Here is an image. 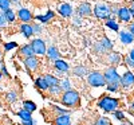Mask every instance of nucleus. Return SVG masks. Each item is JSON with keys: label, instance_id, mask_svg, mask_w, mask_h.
<instances>
[{"label": "nucleus", "instance_id": "nucleus-34", "mask_svg": "<svg viewBox=\"0 0 134 125\" xmlns=\"http://www.w3.org/2000/svg\"><path fill=\"white\" fill-rule=\"evenodd\" d=\"M18 47V43L16 42H9V43H5V46H4V50L5 51H11V50H14Z\"/></svg>", "mask_w": 134, "mask_h": 125}, {"label": "nucleus", "instance_id": "nucleus-39", "mask_svg": "<svg viewBox=\"0 0 134 125\" xmlns=\"http://www.w3.org/2000/svg\"><path fill=\"white\" fill-rule=\"evenodd\" d=\"M5 24H7L5 18L3 16V14H0V27H5Z\"/></svg>", "mask_w": 134, "mask_h": 125}, {"label": "nucleus", "instance_id": "nucleus-50", "mask_svg": "<svg viewBox=\"0 0 134 125\" xmlns=\"http://www.w3.org/2000/svg\"><path fill=\"white\" fill-rule=\"evenodd\" d=\"M130 110H131V113H134V102L131 104V109H130Z\"/></svg>", "mask_w": 134, "mask_h": 125}, {"label": "nucleus", "instance_id": "nucleus-22", "mask_svg": "<svg viewBox=\"0 0 134 125\" xmlns=\"http://www.w3.org/2000/svg\"><path fill=\"white\" fill-rule=\"evenodd\" d=\"M18 116L21 118V121H31V120H32L31 112H28L27 109H21V110L18 113Z\"/></svg>", "mask_w": 134, "mask_h": 125}, {"label": "nucleus", "instance_id": "nucleus-23", "mask_svg": "<svg viewBox=\"0 0 134 125\" xmlns=\"http://www.w3.org/2000/svg\"><path fill=\"white\" fill-rule=\"evenodd\" d=\"M44 79H46V82L48 84V87L50 86H54V85H59L60 82H59V79L55 77V75H52V74H47L46 77H44Z\"/></svg>", "mask_w": 134, "mask_h": 125}, {"label": "nucleus", "instance_id": "nucleus-27", "mask_svg": "<svg viewBox=\"0 0 134 125\" xmlns=\"http://www.w3.org/2000/svg\"><path fill=\"white\" fill-rule=\"evenodd\" d=\"M5 100H7L8 102H11V104H14V102L18 101V93H16V92H8V93L5 94Z\"/></svg>", "mask_w": 134, "mask_h": 125}, {"label": "nucleus", "instance_id": "nucleus-30", "mask_svg": "<svg viewBox=\"0 0 134 125\" xmlns=\"http://www.w3.org/2000/svg\"><path fill=\"white\" fill-rule=\"evenodd\" d=\"M106 26L110 27V28H113L114 31H118V30H119V26L115 23V20H114V19H109V20L106 22Z\"/></svg>", "mask_w": 134, "mask_h": 125}, {"label": "nucleus", "instance_id": "nucleus-8", "mask_svg": "<svg viewBox=\"0 0 134 125\" xmlns=\"http://www.w3.org/2000/svg\"><path fill=\"white\" fill-rule=\"evenodd\" d=\"M24 66L27 67L30 71H34V70H36V69H38L39 61L35 58V55H34V56H28V58L24 59Z\"/></svg>", "mask_w": 134, "mask_h": 125}, {"label": "nucleus", "instance_id": "nucleus-18", "mask_svg": "<svg viewBox=\"0 0 134 125\" xmlns=\"http://www.w3.org/2000/svg\"><path fill=\"white\" fill-rule=\"evenodd\" d=\"M35 85H36V87H38L39 90H43V92L48 89V84L46 82L44 77H39V78H36V79H35Z\"/></svg>", "mask_w": 134, "mask_h": 125}, {"label": "nucleus", "instance_id": "nucleus-35", "mask_svg": "<svg viewBox=\"0 0 134 125\" xmlns=\"http://www.w3.org/2000/svg\"><path fill=\"white\" fill-rule=\"evenodd\" d=\"M100 43H102L103 44V47H105V50H110L111 47H113V43H111L107 38H103L102 39V42H100Z\"/></svg>", "mask_w": 134, "mask_h": 125}, {"label": "nucleus", "instance_id": "nucleus-53", "mask_svg": "<svg viewBox=\"0 0 134 125\" xmlns=\"http://www.w3.org/2000/svg\"><path fill=\"white\" fill-rule=\"evenodd\" d=\"M131 6H133V7H134V2H133V4H131Z\"/></svg>", "mask_w": 134, "mask_h": 125}, {"label": "nucleus", "instance_id": "nucleus-2", "mask_svg": "<svg viewBox=\"0 0 134 125\" xmlns=\"http://www.w3.org/2000/svg\"><path fill=\"white\" fill-rule=\"evenodd\" d=\"M118 105H119V101L117 98L107 97V96H103L98 102V106L100 109H103L105 112H115Z\"/></svg>", "mask_w": 134, "mask_h": 125}, {"label": "nucleus", "instance_id": "nucleus-21", "mask_svg": "<svg viewBox=\"0 0 134 125\" xmlns=\"http://www.w3.org/2000/svg\"><path fill=\"white\" fill-rule=\"evenodd\" d=\"M52 18H54V12H52V11H47L46 15H38L36 16V20L42 22V23H47V22L51 20Z\"/></svg>", "mask_w": 134, "mask_h": 125}, {"label": "nucleus", "instance_id": "nucleus-15", "mask_svg": "<svg viewBox=\"0 0 134 125\" xmlns=\"http://www.w3.org/2000/svg\"><path fill=\"white\" fill-rule=\"evenodd\" d=\"M20 55H23L24 58H28V56H34V55H35L31 43L30 44H24V46L20 47Z\"/></svg>", "mask_w": 134, "mask_h": 125}, {"label": "nucleus", "instance_id": "nucleus-19", "mask_svg": "<svg viewBox=\"0 0 134 125\" xmlns=\"http://www.w3.org/2000/svg\"><path fill=\"white\" fill-rule=\"evenodd\" d=\"M54 65H55V69H57L58 71H67V70H69V65H67L64 61L57 59L54 62Z\"/></svg>", "mask_w": 134, "mask_h": 125}, {"label": "nucleus", "instance_id": "nucleus-12", "mask_svg": "<svg viewBox=\"0 0 134 125\" xmlns=\"http://www.w3.org/2000/svg\"><path fill=\"white\" fill-rule=\"evenodd\" d=\"M91 14V6L88 3H82L78 7V15L79 16H87Z\"/></svg>", "mask_w": 134, "mask_h": 125}, {"label": "nucleus", "instance_id": "nucleus-7", "mask_svg": "<svg viewBox=\"0 0 134 125\" xmlns=\"http://www.w3.org/2000/svg\"><path fill=\"white\" fill-rule=\"evenodd\" d=\"M122 86L125 87H129L131 85H134V74L130 73V71H126L124 75H121V82H119Z\"/></svg>", "mask_w": 134, "mask_h": 125}, {"label": "nucleus", "instance_id": "nucleus-36", "mask_svg": "<svg viewBox=\"0 0 134 125\" xmlns=\"http://www.w3.org/2000/svg\"><path fill=\"white\" fill-rule=\"evenodd\" d=\"M31 26H32L34 34H40V32H42V26H40V24H38V23H34V24H31Z\"/></svg>", "mask_w": 134, "mask_h": 125}, {"label": "nucleus", "instance_id": "nucleus-47", "mask_svg": "<svg viewBox=\"0 0 134 125\" xmlns=\"http://www.w3.org/2000/svg\"><path fill=\"white\" fill-rule=\"evenodd\" d=\"M11 3H12V4H19L20 0H11Z\"/></svg>", "mask_w": 134, "mask_h": 125}, {"label": "nucleus", "instance_id": "nucleus-38", "mask_svg": "<svg viewBox=\"0 0 134 125\" xmlns=\"http://www.w3.org/2000/svg\"><path fill=\"white\" fill-rule=\"evenodd\" d=\"M95 50H97L98 53H100V51H105V47H103V44L100 43V42L95 43Z\"/></svg>", "mask_w": 134, "mask_h": 125}, {"label": "nucleus", "instance_id": "nucleus-17", "mask_svg": "<svg viewBox=\"0 0 134 125\" xmlns=\"http://www.w3.org/2000/svg\"><path fill=\"white\" fill-rule=\"evenodd\" d=\"M20 31L21 34L26 37V38H31L34 35V30H32V26L28 24V23H24V24H21L20 26Z\"/></svg>", "mask_w": 134, "mask_h": 125}, {"label": "nucleus", "instance_id": "nucleus-6", "mask_svg": "<svg viewBox=\"0 0 134 125\" xmlns=\"http://www.w3.org/2000/svg\"><path fill=\"white\" fill-rule=\"evenodd\" d=\"M31 46L34 49V53L38 54V55H44L47 53V47H46V43H44L42 39H34L31 42Z\"/></svg>", "mask_w": 134, "mask_h": 125}, {"label": "nucleus", "instance_id": "nucleus-10", "mask_svg": "<svg viewBox=\"0 0 134 125\" xmlns=\"http://www.w3.org/2000/svg\"><path fill=\"white\" fill-rule=\"evenodd\" d=\"M58 11H59V14L62 16H64V18L72 15V7L70 4H67V3H63V4L58 6Z\"/></svg>", "mask_w": 134, "mask_h": 125}, {"label": "nucleus", "instance_id": "nucleus-1", "mask_svg": "<svg viewBox=\"0 0 134 125\" xmlns=\"http://www.w3.org/2000/svg\"><path fill=\"white\" fill-rule=\"evenodd\" d=\"M79 98L81 97L78 94V92H75V90H67V92L63 93L60 102L67 108H72V106H76L79 104Z\"/></svg>", "mask_w": 134, "mask_h": 125}, {"label": "nucleus", "instance_id": "nucleus-14", "mask_svg": "<svg viewBox=\"0 0 134 125\" xmlns=\"http://www.w3.org/2000/svg\"><path fill=\"white\" fill-rule=\"evenodd\" d=\"M55 125H71V118L67 114H59L57 118H55Z\"/></svg>", "mask_w": 134, "mask_h": 125}, {"label": "nucleus", "instance_id": "nucleus-40", "mask_svg": "<svg viewBox=\"0 0 134 125\" xmlns=\"http://www.w3.org/2000/svg\"><path fill=\"white\" fill-rule=\"evenodd\" d=\"M54 110H55V112H58V113H60V114H67V110H63V109H59L58 106H54Z\"/></svg>", "mask_w": 134, "mask_h": 125}, {"label": "nucleus", "instance_id": "nucleus-41", "mask_svg": "<svg viewBox=\"0 0 134 125\" xmlns=\"http://www.w3.org/2000/svg\"><path fill=\"white\" fill-rule=\"evenodd\" d=\"M126 63H127L130 67H134V61L130 58V56H127V58H126Z\"/></svg>", "mask_w": 134, "mask_h": 125}, {"label": "nucleus", "instance_id": "nucleus-49", "mask_svg": "<svg viewBox=\"0 0 134 125\" xmlns=\"http://www.w3.org/2000/svg\"><path fill=\"white\" fill-rule=\"evenodd\" d=\"M74 23H75V24H79V19L75 18V19H74Z\"/></svg>", "mask_w": 134, "mask_h": 125}, {"label": "nucleus", "instance_id": "nucleus-9", "mask_svg": "<svg viewBox=\"0 0 134 125\" xmlns=\"http://www.w3.org/2000/svg\"><path fill=\"white\" fill-rule=\"evenodd\" d=\"M18 16H19V19L21 22H24V23H28V22L32 20V15L27 8H20L18 11Z\"/></svg>", "mask_w": 134, "mask_h": 125}, {"label": "nucleus", "instance_id": "nucleus-37", "mask_svg": "<svg viewBox=\"0 0 134 125\" xmlns=\"http://www.w3.org/2000/svg\"><path fill=\"white\" fill-rule=\"evenodd\" d=\"M114 117H115L117 120H124V118H125V117H124V113L119 112V110H115V112H114Z\"/></svg>", "mask_w": 134, "mask_h": 125}, {"label": "nucleus", "instance_id": "nucleus-48", "mask_svg": "<svg viewBox=\"0 0 134 125\" xmlns=\"http://www.w3.org/2000/svg\"><path fill=\"white\" fill-rule=\"evenodd\" d=\"M130 9V14H131V16H134V7L131 6V8H129Z\"/></svg>", "mask_w": 134, "mask_h": 125}, {"label": "nucleus", "instance_id": "nucleus-3", "mask_svg": "<svg viewBox=\"0 0 134 125\" xmlns=\"http://www.w3.org/2000/svg\"><path fill=\"white\" fill-rule=\"evenodd\" d=\"M87 82L93 87H99V86H105L106 85V79L105 75L99 71H91L90 74H87Z\"/></svg>", "mask_w": 134, "mask_h": 125}, {"label": "nucleus", "instance_id": "nucleus-24", "mask_svg": "<svg viewBox=\"0 0 134 125\" xmlns=\"http://www.w3.org/2000/svg\"><path fill=\"white\" fill-rule=\"evenodd\" d=\"M2 14H3V16L5 18V20H7V22H14V20H15V12H14V11L11 9V8L4 9Z\"/></svg>", "mask_w": 134, "mask_h": 125}, {"label": "nucleus", "instance_id": "nucleus-52", "mask_svg": "<svg viewBox=\"0 0 134 125\" xmlns=\"http://www.w3.org/2000/svg\"><path fill=\"white\" fill-rule=\"evenodd\" d=\"M2 66H3V63H2V62H0V69H2Z\"/></svg>", "mask_w": 134, "mask_h": 125}, {"label": "nucleus", "instance_id": "nucleus-11", "mask_svg": "<svg viewBox=\"0 0 134 125\" xmlns=\"http://www.w3.org/2000/svg\"><path fill=\"white\" fill-rule=\"evenodd\" d=\"M119 39L124 44H129V43H133L134 35L130 31H122V32H119Z\"/></svg>", "mask_w": 134, "mask_h": 125}, {"label": "nucleus", "instance_id": "nucleus-29", "mask_svg": "<svg viewBox=\"0 0 134 125\" xmlns=\"http://www.w3.org/2000/svg\"><path fill=\"white\" fill-rule=\"evenodd\" d=\"M62 90H64V92H67V90H71V82H70V79H63V81L59 84Z\"/></svg>", "mask_w": 134, "mask_h": 125}, {"label": "nucleus", "instance_id": "nucleus-43", "mask_svg": "<svg viewBox=\"0 0 134 125\" xmlns=\"http://www.w3.org/2000/svg\"><path fill=\"white\" fill-rule=\"evenodd\" d=\"M0 70H2V73H3V75H5V77H9V74H8V70L5 69V66H4V65L2 66V69H0Z\"/></svg>", "mask_w": 134, "mask_h": 125}, {"label": "nucleus", "instance_id": "nucleus-28", "mask_svg": "<svg viewBox=\"0 0 134 125\" xmlns=\"http://www.w3.org/2000/svg\"><path fill=\"white\" fill-rule=\"evenodd\" d=\"M23 108H24V109H27V110H28V112H31V113L36 110V105L34 104L32 101H24V102H23Z\"/></svg>", "mask_w": 134, "mask_h": 125}, {"label": "nucleus", "instance_id": "nucleus-42", "mask_svg": "<svg viewBox=\"0 0 134 125\" xmlns=\"http://www.w3.org/2000/svg\"><path fill=\"white\" fill-rule=\"evenodd\" d=\"M21 125H36L35 120H31V121H23L21 122Z\"/></svg>", "mask_w": 134, "mask_h": 125}, {"label": "nucleus", "instance_id": "nucleus-33", "mask_svg": "<svg viewBox=\"0 0 134 125\" xmlns=\"http://www.w3.org/2000/svg\"><path fill=\"white\" fill-rule=\"evenodd\" d=\"M95 125H111V122H110L109 118H106V117H100V118L97 120Z\"/></svg>", "mask_w": 134, "mask_h": 125}, {"label": "nucleus", "instance_id": "nucleus-46", "mask_svg": "<svg viewBox=\"0 0 134 125\" xmlns=\"http://www.w3.org/2000/svg\"><path fill=\"white\" fill-rule=\"evenodd\" d=\"M129 56H130V58L134 61V50H131V51H130V55H129Z\"/></svg>", "mask_w": 134, "mask_h": 125}, {"label": "nucleus", "instance_id": "nucleus-25", "mask_svg": "<svg viewBox=\"0 0 134 125\" xmlns=\"http://www.w3.org/2000/svg\"><path fill=\"white\" fill-rule=\"evenodd\" d=\"M74 75H78V77H85V75H87V69L85 66H76V67H74Z\"/></svg>", "mask_w": 134, "mask_h": 125}, {"label": "nucleus", "instance_id": "nucleus-54", "mask_svg": "<svg viewBox=\"0 0 134 125\" xmlns=\"http://www.w3.org/2000/svg\"><path fill=\"white\" fill-rule=\"evenodd\" d=\"M0 56H2V53H0Z\"/></svg>", "mask_w": 134, "mask_h": 125}, {"label": "nucleus", "instance_id": "nucleus-5", "mask_svg": "<svg viewBox=\"0 0 134 125\" xmlns=\"http://www.w3.org/2000/svg\"><path fill=\"white\" fill-rule=\"evenodd\" d=\"M103 75H105V79H106V84H113V82L119 84L121 82V75L117 73L115 67H109V69H106Z\"/></svg>", "mask_w": 134, "mask_h": 125}, {"label": "nucleus", "instance_id": "nucleus-44", "mask_svg": "<svg viewBox=\"0 0 134 125\" xmlns=\"http://www.w3.org/2000/svg\"><path fill=\"white\" fill-rule=\"evenodd\" d=\"M129 31L133 34V35H134V23H131L130 26H129Z\"/></svg>", "mask_w": 134, "mask_h": 125}, {"label": "nucleus", "instance_id": "nucleus-4", "mask_svg": "<svg viewBox=\"0 0 134 125\" xmlns=\"http://www.w3.org/2000/svg\"><path fill=\"white\" fill-rule=\"evenodd\" d=\"M94 15L98 19H109V16L111 15V9L105 3H98L94 7Z\"/></svg>", "mask_w": 134, "mask_h": 125}, {"label": "nucleus", "instance_id": "nucleus-32", "mask_svg": "<svg viewBox=\"0 0 134 125\" xmlns=\"http://www.w3.org/2000/svg\"><path fill=\"white\" fill-rule=\"evenodd\" d=\"M119 85H121V84H117V82H113V84H106V86H107V90H109V92H117Z\"/></svg>", "mask_w": 134, "mask_h": 125}, {"label": "nucleus", "instance_id": "nucleus-13", "mask_svg": "<svg viewBox=\"0 0 134 125\" xmlns=\"http://www.w3.org/2000/svg\"><path fill=\"white\" fill-rule=\"evenodd\" d=\"M118 18L124 22H129L130 18H131V14H130V9L126 8V7H121L118 9Z\"/></svg>", "mask_w": 134, "mask_h": 125}, {"label": "nucleus", "instance_id": "nucleus-16", "mask_svg": "<svg viewBox=\"0 0 134 125\" xmlns=\"http://www.w3.org/2000/svg\"><path fill=\"white\" fill-rule=\"evenodd\" d=\"M46 55L48 56V59L57 61V59H59V50L55 47V46H50L48 50H47V53H46Z\"/></svg>", "mask_w": 134, "mask_h": 125}, {"label": "nucleus", "instance_id": "nucleus-31", "mask_svg": "<svg viewBox=\"0 0 134 125\" xmlns=\"http://www.w3.org/2000/svg\"><path fill=\"white\" fill-rule=\"evenodd\" d=\"M11 0H0V9L4 11V9H8L11 7Z\"/></svg>", "mask_w": 134, "mask_h": 125}, {"label": "nucleus", "instance_id": "nucleus-45", "mask_svg": "<svg viewBox=\"0 0 134 125\" xmlns=\"http://www.w3.org/2000/svg\"><path fill=\"white\" fill-rule=\"evenodd\" d=\"M110 9H111V12H113V14H118V9H119V8H117V7H111Z\"/></svg>", "mask_w": 134, "mask_h": 125}, {"label": "nucleus", "instance_id": "nucleus-51", "mask_svg": "<svg viewBox=\"0 0 134 125\" xmlns=\"http://www.w3.org/2000/svg\"><path fill=\"white\" fill-rule=\"evenodd\" d=\"M3 78V73H2V70H0V79Z\"/></svg>", "mask_w": 134, "mask_h": 125}, {"label": "nucleus", "instance_id": "nucleus-20", "mask_svg": "<svg viewBox=\"0 0 134 125\" xmlns=\"http://www.w3.org/2000/svg\"><path fill=\"white\" fill-rule=\"evenodd\" d=\"M107 61H109L110 65H117V63L121 62V56H119V54H117V53H110V54L107 55Z\"/></svg>", "mask_w": 134, "mask_h": 125}, {"label": "nucleus", "instance_id": "nucleus-26", "mask_svg": "<svg viewBox=\"0 0 134 125\" xmlns=\"http://www.w3.org/2000/svg\"><path fill=\"white\" fill-rule=\"evenodd\" d=\"M48 93L52 94V96H59V94L62 93V87H60V85L50 86V87H48Z\"/></svg>", "mask_w": 134, "mask_h": 125}]
</instances>
